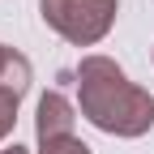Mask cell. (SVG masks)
I'll list each match as a JSON object with an SVG mask.
<instances>
[{
  "label": "cell",
  "mask_w": 154,
  "mask_h": 154,
  "mask_svg": "<svg viewBox=\"0 0 154 154\" xmlns=\"http://www.w3.org/2000/svg\"><path fill=\"white\" fill-rule=\"evenodd\" d=\"M17 103H22V94H13V90H0V141L13 133L17 124Z\"/></svg>",
  "instance_id": "obj_5"
},
{
  "label": "cell",
  "mask_w": 154,
  "mask_h": 154,
  "mask_svg": "<svg viewBox=\"0 0 154 154\" xmlns=\"http://www.w3.org/2000/svg\"><path fill=\"white\" fill-rule=\"evenodd\" d=\"M0 154H30V150H22V146H9V150H0Z\"/></svg>",
  "instance_id": "obj_7"
},
{
  "label": "cell",
  "mask_w": 154,
  "mask_h": 154,
  "mask_svg": "<svg viewBox=\"0 0 154 154\" xmlns=\"http://www.w3.org/2000/svg\"><path fill=\"white\" fill-rule=\"evenodd\" d=\"M116 13H120V0H38L43 26L73 47L103 43L116 26Z\"/></svg>",
  "instance_id": "obj_2"
},
{
  "label": "cell",
  "mask_w": 154,
  "mask_h": 154,
  "mask_svg": "<svg viewBox=\"0 0 154 154\" xmlns=\"http://www.w3.org/2000/svg\"><path fill=\"white\" fill-rule=\"evenodd\" d=\"M30 77H34L30 60H26L17 47H5V43H0V90L26 94V90H30Z\"/></svg>",
  "instance_id": "obj_4"
},
{
  "label": "cell",
  "mask_w": 154,
  "mask_h": 154,
  "mask_svg": "<svg viewBox=\"0 0 154 154\" xmlns=\"http://www.w3.org/2000/svg\"><path fill=\"white\" fill-rule=\"evenodd\" d=\"M38 154H90L82 137H56V141H38Z\"/></svg>",
  "instance_id": "obj_6"
},
{
  "label": "cell",
  "mask_w": 154,
  "mask_h": 154,
  "mask_svg": "<svg viewBox=\"0 0 154 154\" xmlns=\"http://www.w3.org/2000/svg\"><path fill=\"white\" fill-rule=\"evenodd\" d=\"M77 124V107L64 99L60 90H47L38 99V111H34V137L38 141H56V137H77L73 133Z\"/></svg>",
  "instance_id": "obj_3"
},
{
  "label": "cell",
  "mask_w": 154,
  "mask_h": 154,
  "mask_svg": "<svg viewBox=\"0 0 154 154\" xmlns=\"http://www.w3.org/2000/svg\"><path fill=\"white\" fill-rule=\"evenodd\" d=\"M77 111L107 137L137 141L154 128V94L128 82L111 56H82L77 64Z\"/></svg>",
  "instance_id": "obj_1"
}]
</instances>
